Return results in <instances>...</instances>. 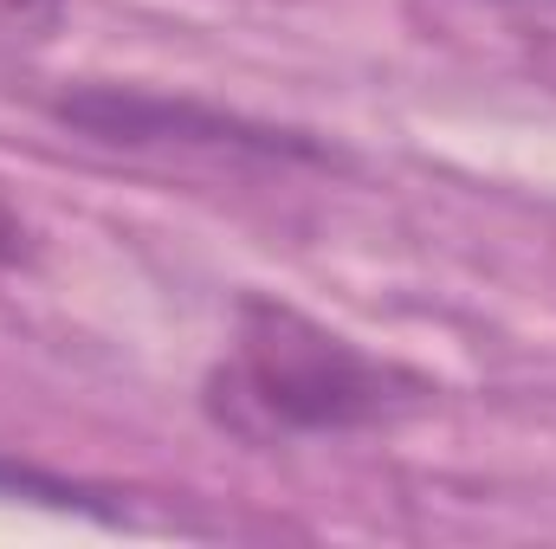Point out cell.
Instances as JSON below:
<instances>
[{"label": "cell", "instance_id": "8992f818", "mask_svg": "<svg viewBox=\"0 0 556 549\" xmlns=\"http://www.w3.org/2000/svg\"><path fill=\"white\" fill-rule=\"evenodd\" d=\"M479 7H498V13H518V20H531L538 33H551V39H556V0H479Z\"/></svg>", "mask_w": 556, "mask_h": 549}, {"label": "cell", "instance_id": "6da1fadb", "mask_svg": "<svg viewBox=\"0 0 556 549\" xmlns=\"http://www.w3.org/2000/svg\"><path fill=\"white\" fill-rule=\"evenodd\" d=\"M427 401L433 382L420 369L350 343L343 330L278 297H240L233 336L201 382L207 420L247 446L376 433L420 413Z\"/></svg>", "mask_w": 556, "mask_h": 549}, {"label": "cell", "instance_id": "7a4b0ae2", "mask_svg": "<svg viewBox=\"0 0 556 549\" xmlns=\"http://www.w3.org/2000/svg\"><path fill=\"white\" fill-rule=\"evenodd\" d=\"M52 117L85 142L130 149V155H201L233 168H343L350 155L311 130H285L266 117L220 111L207 98L142 91V85H72L52 98Z\"/></svg>", "mask_w": 556, "mask_h": 549}, {"label": "cell", "instance_id": "277c9868", "mask_svg": "<svg viewBox=\"0 0 556 549\" xmlns=\"http://www.w3.org/2000/svg\"><path fill=\"white\" fill-rule=\"evenodd\" d=\"M65 20V0H0V39H46Z\"/></svg>", "mask_w": 556, "mask_h": 549}, {"label": "cell", "instance_id": "3957f363", "mask_svg": "<svg viewBox=\"0 0 556 549\" xmlns=\"http://www.w3.org/2000/svg\"><path fill=\"white\" fill-rule=\"evenodd\" d=\"M0 491H7V498H33V505H59V511L117 518L91 485H78V478H65V472H46V465H26V459H7V452H0Z\"/></svg>", "mask_w": 556, "mask_h": 549}, {"label": "cell", "instance_id": "5b68a950", "mask_svg": "<svg viewBox=\"0 0 556 549\" xmlns=\"http://www.w3.org/2000/svg\"><path fill=\"white\" fill-rule=\"evenodd\" d=\"M33 246H39L33 220H26V214H20V201L0 188V266H26V259H33Z\"/></svg>", "mask_w": 556, "mask_h": 549}]
</instances>
